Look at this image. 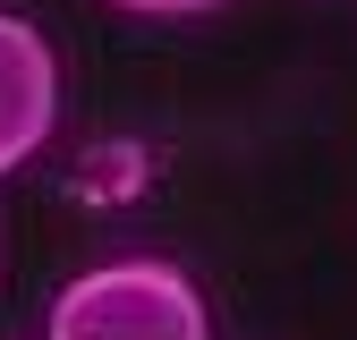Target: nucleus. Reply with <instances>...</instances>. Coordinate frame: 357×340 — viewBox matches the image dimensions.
Listing matches in <instances>:
<instances>
[{
    "instance_id": "3",
    "label": "nucleus",
    "mask_w": 357,
    "mask_h": 340,
    "mask_svg": "<svg viewBox=\"0 0 357 340\" xmlns=\"http://www.w3.org/2000/svg\"><path fill=\"white\" fill-rule=\"evenodd\" d=\"M111 9H128V17H204L221 0H111Z\"/></svg>"
},
{
    "instance_id": "2",
    "label": "nucleus",
    "mask_w": 357,
    "mask_h": 340,
    "mask_svg": "<svg viewBox=\"0 0 357 340\" xmlns=\"http://www.w3.org/2000/svg\"><path fill=\"white\" fill-rule=\"evenodd\" d=\"M52 128H60V52L34 17L0 9V179H17L52 145Z\"/></svg>"
},
{
    "instance_id": "1",
    "label": "nucleus",
    "mask_w": 357,
    "mask_h": 340,
    "mask_svg": "<svg viewBox=\"0 0 357 340\" xmlns=\"http://www.w3.org/2000/svg\"><path fill=\"white\" fill-rule=\"evenodd\" d=\"M43 340H213L196 272H178L170 255H111L60 281Z\"/></svg>"
}]
</instances>
